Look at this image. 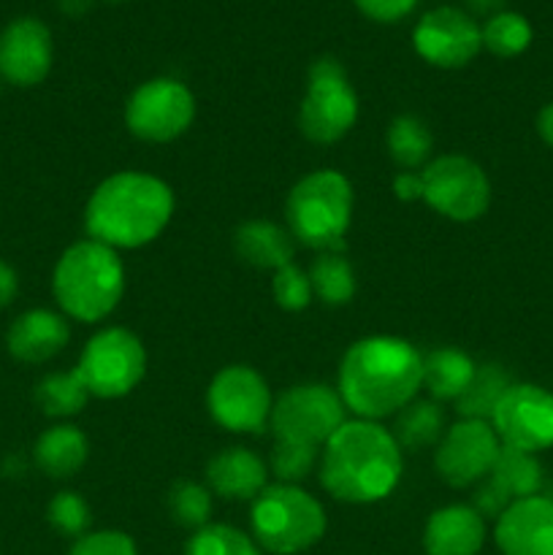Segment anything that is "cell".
Instances as JSON below:
<instances>
[{"mask_svg": "<svg viewBox=\"0 0 553 555\" xmlns=\"http://www.w3.org/2000/svg\"><path fill=\"white\" fill-rule=\"evenodd\" d=\"M423 388V356L396 336H366L339 363V396L361 421L399 415Z\"/></svg>", "mask_w": 553, "mask_h": 555, "instance_id": "obj_1", "label": "cell"}, {"mask_svg": "<svg viewBox=\"0 0 553 555\" xmlns=\"http://www.w3.org/2000/svg\"><path fill=\"white\" fill-rule=\"evenodd\" d=\"M404 455L390 431L374 421H345L323 444L320 480L325 491L347 504H372L399 486Z\"/></svg>", "mask_w": 553, "mask_h": 555, "instance_id": "obj_2", "label": "cell"}, {"mask_svg": "<svg viewBox=\"0 0 553 555\" xmlns=\"http://www.w3.org/2000/svg\"><path fill=\"white\" fill-rule=\"evenodd\" d=\"M173 193L144 171H119L92 190L85 209L90 238L112 249H139L171 222Z\"/></svg>", "mask_w": 553, "mask_h": 555, "instance_id": "obj_3", "label": "cell"}, {"mask_svg": "<svg viewBox=\"0 0 553 555\" xmlns=\"http://www.w3.org/2000/svg\"><path fill=\"white\" fill-rule=\"evenodd\" d=\"M52 291L68 318L81 323L108 318L125 293V266L117 249L95 238L76 242L54 266Z\"/></svg>", "mask_w": 553, "mask_h": 555, "instance_id": "obj_4", "label": "cell"}, {"mask_svg": "<svg viewBox=\"0 0 553 555\" xmlns=\"http://www.w3.org/2000/svg\"><path fill=\"white\" fill-rule=\"evenodd\" d=\"M291 236L312 249L339 253L352 220V188L345 173L320 168L293 184L287 195Z\"/></svg>", "mask_w": 553, "mask_h": 555, "instance_id": "obj_5", "label": "cell"}, {"mask_svg": "<svg viewBox=\"0 0 553 555\" xmlns=\"http://www.w3.org/2000/svg\"><path fill=\"white\" fill-rule=\"evenodd\" d=\"M249 526L258 547L274 555H296L318 545L325 534V509L298 486H266L253 499Z\"/></svg>", "mask_w": 553, "mask_h": 555, "instance_id": "obj_6", "label": "cell"}, {"mask_svg": "<svg viewBox=\"0 0 553 555\" xmlns=\"http://www.w3.org/2000/svg\"><path fill=\"white\" fill-rule=\"evenodd\" d=\"M358 119V95L336 60H314L309 68L307 95L298 108L301 133L314 144L345 139Z\"/></svg>", "mask_w": 553, "mask_h": 555, "instance_id": "obj_7", "label": "cell"}, {"mask_svg": "<svg viewBox=\"0 0 553 555\" xmlns=\"http://www.w3.org/2000/svg\"><path fill=\"white\" fill-rule=\"evenodd\" d=\"M421 177V201L437 215L455 222H472L491 206V182L475 160L464 155H445L426 163Z\"/></svg>", "mask_w": 553, "mask_h": 555, "instance_id": "obj_8", "label": "cell"}, {"mask_svg": "<svg viewBox=\"0 0 553 555\" xmlns=\"http://www.w3.org/2000/svg\"><path fill=\"white\" fill-rule=\"evenodd\" d=\"M345 401L329 385L307 383L285 390L271 410V431L280 442L307 444L320 450L345 423Z\"/></svg>", "mask_w": 553, "mask_h": 555, "instance_id": "obj_9", "label": "cell"}, {"mask_svg": "<svg viewBox=\"0 0 553 555\" xmlns=\"http://www.w3.org/2000/svg\"><path fill=\"white\" fill-rule=\"evenodd\" d=\"M76 369L85 377L90 396L119 399L144 379L146 350L139 336L130 331L103 328L87 341Z\"/></svg>", "mask_w": 553, "mask_h": 555, "instance_id": "obj_10", "label": "cell"}, {"mask_svg": "<svg viewBox=\"0 0 553 555\" xmlns=\"http://www.w3.org/2000/svg\"><path fill=\"white\" fill-rule=\"evenodd\" d=\"M193 92L182 81L168 79V76L144 81L125 106V122H128L130 133L141 141H152V144L179 139L193 125Z\"/></svg>", "mask_w": 553, "mask_h": 555, "instance_id": "obj_11", "label": "cell"}, {"mask_svg": "<svg viewBox=\"0 0 553 555\" xmlns=\"http://www.w3.org/2000/svg\"><path fill=\"white\" fill-rule=\"evenodd\" d=\"M206 406L217 426L236 434H260L269 426L274 399L266 379L255 369L239 363L215 374L206 390Z\"/></svg>", "mask_w": 553, "mask_h": 555, "instance_id": "obj_12", "label": "cell"}, {"mask_svg": "<svg viewBox=\"0 0 553 555\" xmlns=\"http://www.w3.org/2000/svg\"><path fill=\"white\" fill-rule=\"evenodd\" d=\"M504 448L542 453L553 448V393L535 383H513L491 415Z\"/></svg>", "mask_w": 553, "mask_h": 555, "instance_id": "obj_13", "label": "cell"}, {"mask_svg": "<svg viewBox=\"0 0 553 555\" xmlns=\"http://www.w3.org/2000/svg\"><path fill=\"white\" fill-rule=\"evenodd\" d=\"M499 450H502V442L491 423L461 421L448 434H442L434 464L448 486L466 488L491 475Z\"/></svg>", "mask_w": 553, "mask_h": 555, "instance_id": "obj_14", "label": "cell"}, {"mask_svg": "<svg viewBox=\"0 0 553 555\" xmlns=\"http://www.w3.org/2000/svg\"><path fill=\"white\" fill-rule=\"evenodd\" d=\"M412 43L415 52L437 68H464L483 49L480 25L466 11L437 5L421 16Z\"/></svg>", "mask_w": 553, "mask_h": 555, "instance_id": "obj_15", "label": "cell"}, {"mask_svg": "<svg viewBox=\"0 0 553 555\" xmlns=\"http://www.w3.org/2000/svg\"><path fill=\"white\" fill-rule=\"evenodd\" d=\"M52 33L33 16L14 20L0 33V76L9 85L33 87L52 68Z\"/></svg>", "mask_w": 553, "mask_h": 555, "instance_id": "obj_16", "label": "cell"}, {"mask_svg": "<svg viewBox=\"0 0 553 555\" xmlns=\"http://www.w3.org/2000/svg\"><path fill=\"white\" fill-rule=\"evenodd\" d=\"M493 540L502 555H553V499H515L497 518Z\"/></svg>", "mask_w": 553, "mask_h": 555, "instance_id": "obj_17", "label": "cell"}, {"mask_svg": "<svg viewBox=\"0 0 553 555\" xmlns=\"http://www.w3.org/2000/svg\"><path fill=\"white\" fill-rule=\"evenodd\" d=\"M486 542V518L470 504H450L428 518L423 531L426 555H477Z\"/></svg>", "mask_w": 553, "mask_h": 555, "instance_id": "obj_18", "label": "cell"}, {"mask_svg": "<svg viewBox=\"0 0 553 555\" xmlns=\"http://www.w3.org/2000/svg\"><path fill=\"white\" fill-rule=\"evenodd\" d=\"M70 339V328L63 314L49 309H30L11 323L5 347L22 363H43L57 356Z\"/></svg>", "mask_w": 553, "mask_h": 555, "instance_id": "obj_19", "label": "cell"}, {"mask_svg": "<svg viewBox=\"0 0 553 555\" xmlns=\"http://www.w3.org/2000/svg\"><path fill=\"white\" fill-rule=\"evenodd\" d=\"M263 461L247 448H228L206 464V482L222 499H255L266 488Z\"/></svg>", "mask_w": 553, "mask_h": 555, "instance_id": "obj_20", "label": "cell"}, {"mask_svg": "<svg viewBox=\"0 0 553 555\" xmlns=\"http://www.w3.org/2000/svg\"><path fill=\"white\" fill-rule=\"evenodd\" d=\"M233 247H236L239 258L244 263L271 271L293 263V253H296L291 231L269 220H249L239 225L236 236H233Z\"/></svg>", "mask_w": 553, "mask_h": 555, "instance_id": "obj_21", "label": "cell"}, {"mask_svg": "<svg viewBox=\"0 0 553 555\" xmlns=\"http://www.w3.org/2000/svg\"><path fill=\"white\" fill-rule=\"evenodd\" d=\"M33 455L43 475L63 480V477H74L87 464L90 442L76 426H52L38 437Z\"/></svg>", "mask_w": 553, "mask_h": 555, "instance_id": "obj_22", "label": "cell"}, {"mask_svg": "<svg viewBox=\"0 0 553 555\" xmlns=\"http://www.w3.org/2000/svg\"><path fill=\"white\" fill-rule=\"evenodd\" d=\"M475 363L466 352L453 347H439L423 356V388L434 399H459L466 390L470 379L475 377Z\"/></svg>", "mask_w": 553, "mask_h": 555, "instance_id": "obj_23", "label": "cell"}, {"mask_svg": "<svg viewBox=\"0 0 553 555\" xmlns=\"http://www.w3.org/2000/svg\"><path fill=\"white\" fill-rule=\"evenodd\" d=\"M488 482L497 486L510 502L526 496H537L542 488V464L537 461V455L524 453V450L504 448L499 450V459L493 464Z\"/></svg>", "mask_w": 553, "mask_h": 555, "instance_id": "obj_24", "label": "cell"}, {"mask_svg": "<svg viewBox=\"0 0 553 555\" xmlns=\"http://www.w3.org/2000/svg\"><path fill=\"white\" fill-rule=\"evenodd\" d=\"M513 385V379L507 377L502 366H477L475 377L470 379L464 393L455 399V406H459L461 421H488L491 423L493 410L499 406L502 396L507 393V388Z\"/></svg>", "mask_w": 553, "mask_h": 555, "instance_id": "obj_25", "label": "cell"}, {"mask_svg": "<svg viewBox=\"0 0 553 555\" xmlns=\"http://www.w3.org/2000/svg\"><path fill=\"white\" fill-rule=\"evenodd\" d=\"M36 401L49 417H70L81 412L90 401V388L79 369L63 374H49L38 383Z\"/></svg>", "mask_w": 553, "mask_h": 555, "instance_id": "obj_26", "label": "cell"}, {"mask_svg": "<svg viewBox=\"0 0 553 555\" xmlns=\"http://www.w3.org/2000/svg\"><path fill=\"white\" fill-rule=\"evenodd\" d=\"M312 293L329 307H345L356 296V274L342 253H323L309 269Z\"/></svg>", "mask_w": 553, "mask_h": 555, "instance_id": "obj_27", "label": "cell"}, {"mask_svg": "<svg viewBox=\"0 0 553 555\" xmlns=\"http://www.w3.org/2000/svg\"><path fill=\"white\" fill-rule=\"evenodd\" d=\"M445 415L434 401H410L396 417V442L399 448L421 450L442 439Z\"/></svg>", "mask_w": 553, "mask_h": 555, "instance_id": "obj_28", "label": "cell"}, {"mask_svg": "<svg viewBox=\"0 0 553 555\" xmlns=\"http://www.w3.org/2000/svg\"><path fill=\"white\" fill-rule=\"evenodd\" d=\"M388 150L390 157L404 171H412V168L426 166L428 155H432V133H428V128L417 117L401 114L388 128Z\"/></svg>", "mask_w": 553, "mask_h": 555, "instance_id": "obj_29", "label": "cell"}, {"mask_svg": "<svg viewBox=\"0 0 553 555\" xmlns=\"http://www.w3.org/2000/svg\"><path fill=\"white\" fill-rule=\"evenodd\" d=\"M483 49H488L497 57H518L531 43V25L526 16L515 11H499L488 16L486 25L480 27Z\"/></svg>", "mask_w": 553, "mask_h": 555, "instance_id": "obj_30", "label": "cell"}, {"mask_svg": "<svg viewBox=\"0 0 553 555\" xmlns=\"http://www.w3.org/2000/svg\"><path fill=\"white\" fill-rule=\"evenodd\" d=\"M184 555H260L258 542L226 524H206L190 537Z\"/></svg>", "mask_w": 553, "mask_h": 555, "instance_id": "obj_31", "label": "cell"}, {"mask_svg": "<svg viewBox=\"0 0 553 555\" xmlns=\"http://www.w3.org/2000/svg\"><path fill=\"white\" fill-rule=\"evenodd\" d=\"M168 509L179 526L198 531L209 524L211 493L198 482L182 480L168 491Z\"/></svg>", "mask_w": 553, "mask_h": 555, "instance_id": "obj_32", "label": "cell"}, {"mask_svg": "<svg viewBox=\"0 0 553 555\" xmlns=\"http://www.w3.org/2000/svg\"><path fill=\"white\" fill-rule=\"evenodd\" d=\"M318 464V450L307 448V444L296 442H280L276 439L274 450H271V472L276 475V480H282L285 486H296L298 480L309 477V472Z\"/></svg>", "mask_w": 553, "mask_h": 555, "instance_id": "obj_33", "label": "cell"}, {"mask_svg": "<svg viewBox=\"0 0 553 555\" xmlns=\"http://www.w3.org/2000/svg\"><path fill=\"white\" fill-rule=\"evenodd\" d=\"M271 293H274L276 307L287 309V312H301L314 298L309 274L298 269L296 263H287L274 271V276H271Z\"/></svg>", "mask_w": 553, "mask_h": 555, "instance_id": "obj_34", "label": "cell"}, {"mask_svg": "<svg viewBox=\"0 0 553 555\" xmlns=\"http://www.w3.org/2000/svg\"><path fill=\"white\" fill-rule=\"evenodd\" d=\"M49 524L65 537H85L87 534V526H90V507H87L85 499L74 491H63L49 502Z\"/></svg>", "mask_w": 553, "mask_h": 555, "instance_id": "obj_35", "label": "cell"}, {"mask_svg": "<svg viewBox=\"0 0 553 555\" xmlns=\"http://www.w3.org/2000/svg\"><path fill=\"white\" fill-rule=\"evenodd\" d=\"M68 555H139L136 542L123 531H92L79 537Z\"/></svg>", "mask_w": 553, "mask_h": 555, "instance_id": "obj_36", "label": "cell"}, {"mask_svg": "<svg viewBox=\"0 0 553 555\" xmlns=\"http://www.w3.org/2000/svg\"><path fill=\"white\" fill-rule=\"evenodd\" d=\"M358 11L374 22H399L417 5V0H356Z\"/></svg>", "mask_w": 553, "mask_h": 555, "instance_id": "obj_37", "label": "cell"}, {"mask_svg": "<svg viewBox=\"0 0 553 555\" xmlns=\"http://www.w3.org/2000/svg\"><path fill=\"white\" fill-rule=\"evenodd\" d=\"M394 193L399 201H417L421 198V177L412 171H401L394 179Z\"/></svg>", "mask_w": 553, "mask_h": 555, "instance_id": "obj_38", "label": "cell"}, {"mask_svg": "<svg viewBox=\"0 0 553 555\" xmlns=\"http://www.w3.org/2000/svg\"><path fill=\"white\" fill-rule=\"evenodd\" d=\"M16 291H20V280H16V271L11 269L5 260H0V309L9 307L14 301Z\"/></svg>", "mask_w": 553, "mask_h": 555, "instance_id": "obj_39", "label": "cell"}, {"mask_svg": "<svg viewBox=\"0 0 553 555\" xmlns=\"http://www.w3.org/2000/svg\"><path fill=\"white\" fill-rule=\"evenodd\" d=\"M537 133L553 150V101L545 103L540 108V114H537Z\"/></svg>", "mask_w": 553, "mask_h": 555, "instance_id": "obj_40", "label": "cell"}, {"mask_svg": "<svg viewBox=\"0 0 553 555\" xmlns=\"http://www.w3.org/2000/svg\"><path fill=\"white\" fill-rule=\"evenodd\" d=\"M464 3H466V9L475 11V14L493 16V14H499V11H504L502 5L507 3V0H464Z\"/></svg>", "mask_w": 553, "mask_h": 555, "instance_id": "obj_41", "label": "cell"}, {"mask_svg": "<svg viewBox=\"0 0 553 555\" xmlns=\"http://www.w3.org/2000/svg\"><path fill=\"white\" fill-rule=\"evenodd\" d=\"M60 5H63L68 14H81V11L90 9V0H60Z\"/></svg>", "mask_w": 553, "mask_h": 555, "instance_id": "obj_42", "label": "cell"}]
</instances>
